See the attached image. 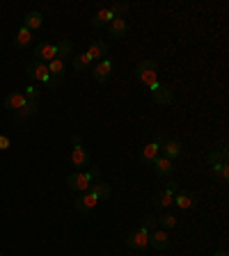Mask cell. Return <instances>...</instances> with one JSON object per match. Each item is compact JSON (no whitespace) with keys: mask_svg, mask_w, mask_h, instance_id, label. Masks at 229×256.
<instances>
[{"mask_svg":"<svg viewBox=\"0 0 229 256\" xmlns=\"http://www.w3.org/2000/svg\"><path fill=\"white\" fill-rule=\"evenodd\" d=\"M135 78L140 80L144 87L154 89V87L158 85V64L154 59H142V62L135 66Z\"/></svg>","mask_w":229,"mask_h":256,"instance_id":"6da1fadb","label":"cell"},{"mask_svg":"<svg viewBox=\"0 0 229 256\" xmlns=\"http://www.w3.org/2000/svg\"><path fill=\"white\" fill-rule=\"evenodd\" d=\"M26 73L34 80V83H41L44 87H51V89H55V87L60 85V80L51 78V73H48V66H46L44 62H37V59H33V62L26 66Z\"/></svg>","mask_w":229,"mask_h":256,"instance_id":"7a4b0ae2","label":"cell"},{"mask_svg":"<svg viewBox=\"0 0 229 256\" xmlns=\"http://www.w3.org/2000/svg\"><path fill=\"white\" fill-rule=\"evenodd\" d=\"M90 183H92L90 171H73V174H69V178H66V185H69V190L87 192Z\"/></svg>","mask_w":229,"mask_h":256,"instance_id":"3957f363","label":"cell"},{"mask_svg":"<svg viewBox=\"0 0 229 256\" xmlns=\"http://www.w3.org/2000/svg\"><path fill=\"white\" fill-rule=\"evenodd\" d=\"M34 55H37V62L48 64L51 59L58 57V48H55V44H51V41H39V44L34 46Z\"/></svg>","mask_w":229,"mask_h":256,"instance_id":"277c9868","label":"cell"},{"mask_svg":"<svg viewBox=\"0 0 229 256\" xmlns=\"http://www.w3.org/2000/svg\"><path fill=\"white\" fill-rule=\"evenodd\" d=\"M147 245H149V233L142 229H137L126 236V247H131V250H144Z\"/></svg>","mask_w":229,"mask_h":256,"instance_id":"5b68a950","label":"cell"},{"mask_svg":"<svg viewBox=\"0 0 229 256\" xmlns=\"http://www.w3.org/2000/svg\"><path fill=\"white\" fill-rule=\"evenodd\" d=\"M110 73H112V59L105 57V59H101V62H97V66H94L92 76H94V80H97V83H105V80L110 78Z\"/></svg>","mask_w":229,"mask_h":256,"instance_id":"8992f818","label":"cell"},{"mask_svg":"<svg viewBox=\"0 0 229 256\" xmlns=\"http://www.w3.org/2000/svg\"><path fill=\"white\" fill-rule=\"evenodd\" d=\"M151 96H154V101H156L158 105H170L172 101H174V92H172L167 85H156L151 89Z\"/></svg>","mask_w":229,"mask_h":256,"instance_id":"52a82bcc","label":"cell"},{"mask_svg":"<svg viewBox=\"0 0 229 256\" xmlns=\"http://www.w3.org/2000/svg\"><path fill=\"white\" fill-rule=\"evenodd\" d=\"M26 103H28V99L23 92H9L5 96V101H2V105H5L7 110H14V112H19Z\"/></svg>","mask_w":229,"mask_h":256,"instance_id":"ba28073f","label":"cell"},{"mask_svg":"<svg viewBox=\"0 0 229 256\" xmlns=\"http://www.w3.org/2000/svg\"><path fill=\"white\" fill-rule=\"evenodd\" d=\"M149 245L154 247V250H167V245H170V236L165 233L163 229H154L149 233Z\"/></svg>","mask_w":229,"mask_h":256,"instance_id":"9c48e42d","label":"cell"},{"mask_svg":"<svg viewBox=\"0 0 229 256\" xmlns=\"http://www.w3.org/2000/svg\"><path fill=\"white\" fill-rule=\"evenodd\" d=\"M161 153L167 160H174V158L181 156V142L179 140H165L163 144H161Z\"/></svg>","mask_w":229,"mask_h":256,"instance_id":"30bf717a","label":"cell"},{"mask_svg":"<svg viewBox=\"0 0 229 256\" xmlns=\"http://www.w3.org/2000/svg\"><path fill=\"white\" fill-rule=\"evenodd\" d=\"M172 204L181 210H188L195 206V197H193V192H188V190H179L177 195H174V199H172Z\"/></svg>","mask_w":229,"mask_h":256,"instance_id":"8fae6325","label":"cell"},{"mask_svg":"<svg viewBox=\"0 0 229 256\" xmlns=\"http://www.w3.org/2000/svg\"><path fill=\"white\" fill-rule=\"evenodd\" d=\"M71 165L76 167L78 171H83L90 165V153H87V149H83V146H78V149H73L71 151Z\"/></svg>","mask_w":229,"mask_h":256,"instance_id":"7c38bea8","label":"cell"},{"mask_svg":"<svg viewBox=\"0 0 229 256\" xmlns=\"http://www.w3.org/2000/svg\"><path fill=\"white\" fill-rule=\"evenodd\" d=\"M97 204H98V199L94 197L90 190L83 192L80 197H76V210H80V213H87V210H92Z\"/></svg>","mask_w":229,"mask_h":256,"instance_id":"4fadbf2b","label":"cell"},{"mask_svg":"<svg viewBox=\"0 0 229 256\" xmlns=\"http://www.w3.org/2000/svg\"><path fill=\"white\" fill-rule=\"evenodd\" d=\"M87 55H90V59L94 62H101V59H105V55H108V44H105L103 39H97L94 44L90 46V51H87Z\"/></svg>","mask_w":229,"mask_h":256,"instance_id":"5bb4252c","label":"cell"},{"mask_svg":"<svg viewBox=\"0 0 229 256\" xmlns=\"http://www.w3.org/2000/svg\"><path fill=\"white\" fill-rule=\"evenodd\" d=\"M154 171H156V176H172V171H174V165H172V160H167V158H161L158 156L156 160H154Z\"/></svg>","mask_w":229,"mask_h":256,"instance_id":"9a60e30c","label":"cell"},{"mask_svg":"<svg viewBox=\"0 0 229 256\" xmlns=\"http://www.w3.org/2000/svg\"><path fill=\"white\" fill-rule=\"evenodd\" d=\"M110 21H112L110 9H108V7H101V9H98V12L92 16V28H94V30H101L105 23L110 26Z\"/></svg>","mask_w":229,"mask_h":256,"instance_id":"2e32d148","label":"cell"},{"mask_svg":"<svg viewBox=\"0 0 229 256\" xmlns=\"http://www.w3.org/2000/svg\"><path fill=\"white\" fill-rule=\"evenodd\" d=\"M87 190L94 195V197L98 199V201H103V199H108L112 195V188L108 183H103V181H97V183H90V188Z\"/></svg>","mask_w":229,"mask_h":256,"instance_id":"e0dca14e","label":"cell"},{"mask_svg":"<svg viewBox=\"0 0 229 256\" xmlns=\"http://www.w3.org/2000/svg\"><path fill=\"white\" fill-rule=\"evenodd\" d=\"M48 73H51V78H55V80H62L65 78V73H66V62L65 59H60V57H55V59H51L48 62Z\"/></svg>","mask_w":229,"mask_h":256,"instance_id":"ac0fdd59","label":"cell"},{"mask_svg":"<svg viewBox=\"0 0 229 256\" xmlns=\"http://www.w3.org/2000/svg\"><path fill=\"white\" fill-rule=\"evenodd\" d=\"M158 156H161V144H156V142H149V144L142 146V151H140V160H142V163H154Z\"/></svg>","mask_w":229,"mask_h":256,"instance_id":"d6986e66","label":"cell"},{"mask_svg":"<svg viewBox=\"0 0 229 256\" xmlns=\"http://www.w3.org/2000/svg\"><path fill=\"white\" fill-rule=\"evenodd\" d=\"M30 44H33V32H30L28 28L21 26L19 32H16V37H14V46L16 48H28Z\"/></svg>","mask_w":229,"mask_h":256,"instance_id":"ffe728a7","label":"cell"},{"mask_svg":"<svg viewBox=\"0 0 229 256\" xmlns=\"http://www.w3.org/2000/svg\"><path fill=\"white\" fill-rule=\"evenodd\" d=\"M41 23H44V16H41V12H28L26 19H23V28H28L30 32H33V30H37V28H41Z\"/></svg>","mask_w":229,"mask_h":256,"instance_id":"44dd1931","label":"cell"},{"mask_svg":"<svg viewBox=\"0 0 229 256\" xmlns=\"http://www.w3.org/2000/svg\"><path fill=\"white\" fill-rule=\"evenodd\" d=\"M37 112H39V103H37V101H28V103L16 112V117L14 119H16V121H23L26 117H33V114H37Z\"/></svg>","mask_w":229,"mask_h":256,"instance_id":"7402d4cb","label":"cell"},{"mask_svg":"<svg viewBox=\"0 0 229 256\" xmlns=\"http://www.w3.org/2000/svg\"><path fill=\"white\" fill-rule=\"evenodd\" d=\"M172 199H174V195H170L167 190H163L161 195H154L151 206H154V208H167V206H172Z\"/></svg>","mask_w":229,"mask_h":256,"instance_id":"603a6c76","label":"cell"},{"mask_svg":"<svg viewBox=\"0 0 229 256\" xmlns=\"http://www.w3.org/2000/svg\"><path fill=\"white\" fill-rule=\"evenodd\" d=\"M126 30H129L126 19H112L110 21V34H112V37H124Z\"/></svg>","mask_w":229,"mask_h":256,"instance_id":"cb8c5ba5","label":"cell"},{"mask_svg":"<svg viewBox=\"0 0 229 256\" xmlns=\"http://www.w3.org/2000/svg\"><path fill=\"white\" fill-rule=\"evenodd\" d=\"M92 64V59L87 53H80V55H73L71 59V66L76 69V71H87V66Z\"/></svg>","mask_w":229,"mask_h":256,"instance_id":"d4e9b609","label":"cell"},{"mask_svg":"<svg viewBox=\"0 0 229 256\" xmlns=\"http://www.w3.org/2000/svg\"><path fill=\"white\" fill-rule=\"evenodd\" d=\"M55 48H58V57L60 59H66L73 53V44L69 39H60L58 44H55Z\"/></svg>","mask_w":229,"mask_h":256,"instance_id":"484cf974","label":"cell"},{"mask_svg":"<svg viewBox=\"0 0 229 256\" xmlns=\"http://www.w3.org/2000/svg\"><path fill=\"white\" fill-rule=\"evenodd\" d=\"M209 165H211V171H213V176H216L218 171H220V167H223V165H225V160H223V153H220V151H216V149H213V151L209 153Z\"/></svg>","mask_w":229,"mask_h":256,"instance_id":"4316f807","label":"cell"},{"mask_svg":"<svg viewBox=\"0 0 229 256\" xmlns=\"http://www.w3.org/2000/svg\"><path fill=\"white\" fill-rule=\"evenodd\" d=\"M112 14V19H124V14L129 12V2H115V5L108 7Z\"/></svg>","mask_w":229,"mask_h":256,"instance_id":"83f0119b","label":"cell"},{"mask_svg":"<svg viewBox=\"0 0 229 256\" xmlns=\"http://www.w3.org/2000/svg\"><path fill=\"white\" fill-rule=\"evenodd\" d=\"M140 229L147 231V233H151V231L156 229V217H154V215L142 217V224H140Z\"/></svg>","mask_w":229,"mask_h":256,"instance_id":"f1b7e54d","label":"cell"},{"mask_svg":"<svg viewBox=\"0 0 229 256\" xmlns=\"http://www.w3.org/2000/svg\"><path fill=\"white\" fill-rule=\"evenodd\" d=\"M156 224H161V229H172V227H174V224H177V217L174 215H163L161 217V220H156Z\"/></svg>","mask_w":229,"mask_h":256,"instance_id":"f546056e","label":"cell"},{"mask_svg":"<svg viewBox=\"0 0 229 256\" xmlns=\"http://www.w3.org/2000/svg\"><path fill=\"white\" fill-rule=\"evenodd\" d=\"M23 94H26V99L28 101H37V99H39V87H34V85H28L26 87V89H23Z\"/></svg>","mask_w":229,"mask_h":256,"instance_id":"4dcf8cb0","label":"cell"},{"mask_svg":"<svg viewBox=\"0 0 229 256\" xmlns=\"http://www.w3.org/2000/svg\"><path fill=\"white\" fill-rule=\"evenodd\" d=\"M216 176L220 178V181H223V183H227V181H229V165H227V163H225L223 167H220V171H218Z\"/></svg>","mask_w":229,"mask_h":256,"instance_id":"1f68e13d","label":"cell"},{"mask_svg":"<svg viewBox=\"0 0 229 256\" xmlns=\"http://www.w3.org/2000/svg\"><path fill=\"white\" fill-rule=\"evenodd\" d=\"M9 146H12L9 138H5V135H0V151H5V149H9Z\"/></svg>","mask_w":229,"mask_h":256,"instance_id":"d6a6232c","label":"cell"},{"mask_svg":"<svg viewBox=\"0 0 229 256\" xmlns=\"http://www.w3.org/2000/svg\"><path fill=\"white\" fill-rule=\"evenodd\" d=\"M165 190L170 192V195H177V192H179V183H177V181H170V183H167V188H165Z\"/></svg>","mask_w":229,"mask_h":256,"instance_id":"836d02e7","label":"cell"},{"mask_svg":"<svg viewBox=\"0 0 229 256\" xmlns=\"http://www.w3.org/2000/svg\"><path fill=\"white\" fill-rule=\"evenodd\" d=\"M90 176H92V181H94V178H101V167H92Z\"/></svg>","mask_w":229,"mask_h":256,"instance_id":"e575fe53","label":"cell"},{"mask_svg":"<svg viewBox=\"0 0 229 256\" xmlns=\"http://www.w3.org/2000/svg\"><path fill=\"white\" fill-rule=\"evenodd\" d=\"M71 144H73V149L83 146V140H80V135H73V138H71Z\"/></svg>","mask_w":229,"mask_h":256,"instance_id":"d590c367","label":"cell"},{"mask_svg":"<svg viewBox=\"0 0 229 256\" xmlns=\"http://www.w3.org/2000/svg\"><path fill=\"white\" fill-rule=\"evenodd\" d=\"M213 256H229L227 252H213Z\"/></svg>","mask_w":229,"mask_h":256,"instance_id":"8d00e7d4","label":"cell"},{"mask_svg":"<svg viewBox=\"0 0 229 256\" xmlns=\"http://www.w3.org/2000/svg\"><path fill=\"white\" fill-rule=\"evenodd\" d=\"M0 256H2V252H0Z\"/></svg>","mask_w":229,"mask_h":256,"instance_id":"74e56055","label":"cell"}]
</instances>
